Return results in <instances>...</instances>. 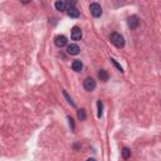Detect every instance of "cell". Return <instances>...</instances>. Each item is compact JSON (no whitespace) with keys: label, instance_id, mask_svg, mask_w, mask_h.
I'll return each mask as SVG.
<instances>
[{"label":"cell","instance_id":"16","mask_svg":"<svg viewBox=\"0 0 161 161\" xmlns=\"http://www.w3.org/2000/svg\"><path fill=\"white\" fill-rule=\"evenodd\" d=\"M111 61H112V63H113L114 66H116V67H117V69H118L120 72H123V69H122V67H121V66H120V64H118V63H117L116 61H114V59H111Z\"/></svg>","mask_w":161,"mask_h":161},{"label":"cell","instance_id":"2","mask_svg":"<svg viewBox=\"0 0 161 161\" xmlns=\"http://www.w3.org/2000/svg\"><path fill=\"white\" fill-rule=\"evenodd\" d=\"M89 10H91V14L93 15L95 18H98L102 15V8L98 3H92L89 5Z\"/></svg>","mask_w":161,"mask_h":161},{"label":"cell","instance_id":"4","mask_svg":"<svg viewBox=\"0 0 161 161\" xmlns=\"http://www.w3.org/2000/svg\"><path fill=\"white\" fill-rule=\"evenodd\" d=\"M71 37L73 40H80V38H82V30H80L78 27H73L72 28V32H71Z\"/></svg>","mask_w":161,"mask_h":161},{"label":"cell","instance_id":"6","mask_svg":"<svg viewBox=\"0 0 161 161\" xmlns=\"http://www.w3.org/2000/svg\"><path fill=\"white\" fill-rule=\"evenodd\" d=\"M54 43L57 47H59V48H63L64 45H67V38L64 36H57L54 38Z\"/></svg>","mask_w":161,"mask_h":161},{"label":"cell","instance_id":"8","mask_svg":"<svg viewBox=\"0 0 161 161\" xmlns=\"http://www.w3.org/2000/svg\"><path fill=\"white\" fill-rule=\"evenodd\" d=\"M79 47L77 44H69L67 47V52H68V54H71V55H77L78 53H79Z\"/></svg>","mask_w":161,"mask_h":161},{"label":"cell","instance_id":"11","mask_svg":"<svg viewBox=\"0 0 161 161\" xmlns=\"http://www.w3.org/2000/svg\"><path fill=\"white\" fill-rule=\"evenodd\" d=\"M98 78L102 80V82H107V80H108V73H107V71L101 69L98 72Z\"/></svg>","mask_w":161,"mask_h":161},{"label":"cell","instance_id":"5","mask_svg":"<svg viewBox=\"0 0 161 161\" xmlns=\"http://www.w3.org/2000/svg\"><path fill=\"white\" fill-rule=\"evenodd\" d=\"M139 23H140V20H139V18H137L136 15H131L129 18V20H127V24H129V27L131 29H136L137 27H139Z\"/></svg>","mask_w":161,"mask_h":161},{"label":"cell","instance_id":"17","mask_svg":"<svg viewBox=\"0 0 161 161\" xmlns=\"http://www.w3.org/2000/svg\"><path fill=\"white\" fill-rule=\"evenodd\" d=\"M68 121H69V125L72 126V129H74V123H73V120L71 117H68Z\"/></svg>","mask_w":161,"mask_h":161},{"label":"cell","instance_id":"1","mask_svg":"<svg viewBox=\"0 0 161 161\" xmlns=\"http://www.w3.org/2000/svg\"><path fill=\"white\" fill-rule=\"evenodd\" d=\"M110 39H111V43L114 45V47H117V48H122L125 45V39H123V37L121 36L120 33H116V32L112 33Z\"/></svg>","mask_w":161,"mask_h":161},{"label":"cell","instance_id":"14","mask_svg":"<svg viewBox=\"0 0 161 161\" xmlns=\"http://www.w3.org/2000/svg\"><path fill=\"white\" fill-rule=\"evenodd\" d=\"M86 116H87L86 110H79V111H78V118H79L80 121H84V120H86Z\"/></svg>","mask_w":161,"mask_h":161},{"label":"cell","instance_id":"18","mask_svg":"<svg viewBox=\"0 0 161 161\" xmlns=\"http://www.w3.org/2000/svg\"><path fill=\"white\" fill-rule=\"evenodd\" d=\"M87 161H96V160H95V159H88Z\"/></svg>","mask_w":161,"mask_h":161},{"label":"cell","instance_id":"10","mask_svg":"<svg viewBox=\"0 0 161 161\" xmlns=\"http://www.w3.org/2000/svg\"><path fill=\"white\" fill-rule=\"evenodd\" d=\"M72 68H73L74 72H80V71H82V68H83V64H82L80 61H74L72 63Z\"/></svg>","mask_w":161,"mask_h":161},{"label":"cell","instance_id":"13","mask_svg":"<svg viewBox=\"0 0 161 161\" xmlns=\"http://www.w3.org/2000/svg\"><path fill=\"white\" fill-rule=\"evenodd\" d=\"M97 108H98L97 116H98V117H102V114H103V103H102V101H98V102H97Z\"/></svg>","mask_w":161,"mask_h":161},{"label":"cell","instance_id":"9","mask_svg":"<svg viewBox=\"0 0 161 161\" xmlns=\"http://www.w3.org/2000/svg\"><path fill=\"white\" fill-rule=\"evenodd\" d=\"M54 6H55V9H57V10H59V11H64V10H67V9H68L69 4H68V3H64V2H55Z\"/></svg>","mask_w":161,"mask_h":161},{"label":"cell","instance_id":"12","mask_svg":"<svg viewBox=\"0 0 161 161\" xmlns=\"http://www.w3.org/2000/svg\"><path fill=\"white\" fill-rule=\"evenodd\" d=\"M121 154H122V157H123L125 160H129L130 156H131V151H130L129 147H123L122 151H121Z\"/></svg>","mask_w":161,"mask_h":161},{"label":"cell","instance_id":"3","mask_svg":"<svg viewBox=\"0 0 161 161\" xmlns=\"http://www.w3.org/2000/svg\"><path fill=\"white\" fill-rule=\"evenodd\" d=\"M83 86H84V89L86 91H88V92H92L95 88H96V80L93 79V78H86L84 79V83H83Z\"/></svg>","mask_w":161,"mask_h":161},{"label":"cell","instance_id":"15","mask_svg":"<svg viewBox=\"0 0 161 161\" xmlns=\"http://www.w3.org/2000/svg\"><path fill=\"white\" fill-rule=\"evenodd\" d=\"M63 93H64V96H66V98L68 99V102H69V103H71V105H72V106H74V102L72 101V98H71L69 96H68V93H67V92H66V91H63Z\"/></svg>","mask_w":161,"mask_h":161},{"label":"cell","instance_id":"7","mask_svg":"<svg viewBox=\"0 0 161 161\" xmlns=\"http://www.w3.org/2000/svg\"><path fill=\"white\" fill-rule=\"evenodd\" d=\"M67 13H68V15H69L71 18H78L79 17L78 9L76 6H73V5H71V4H69V6H68V9H67Z\"/></svg>","mask_w":161,"mask_h":161}]
</instances>
